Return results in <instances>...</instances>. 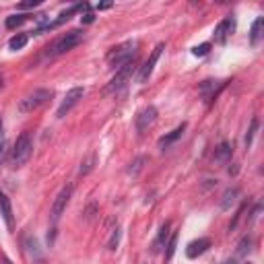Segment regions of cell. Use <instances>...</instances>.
Listing matches in <instances>:
<instances>
[{"label": "cell", "mask_w": 264, "mask_h": 264, "mask_svg": "<svg viewBox=\"0 0 264 264\" xmlns=\"http://www.w3.org/2000/svg\"><path fill=\"white\" fill-rule=\"evenodd\" d=\"M83 38H85V33H83L81 29H73V31H69V33H64L62 38H58V40L48 48V56H60V54H64V52L73 50L75 46H79V44L83 42Z\"/></svg>", "instance_id": "1"}, {"label": "cell", "mask_w": 264, "mask_h": 264, "mask_svg": "<svg viewBox=\"0 0 264 264\" xmlns=\"http://www.w3.org/2000/svg\"><path fill=\"white\" fill-rule=\"evenodd\" d=\"M135 54H137V42H124V44L116 46L108 54V64L112 66V69H116V66H124L126 62L135 60Z\"/></svg>", "instance_id": "2"}, {"label": "cell", "mask_w": 264, "mask_h": 264, "mask_svg": "<svg viewBox=\"0 0 264 264\" xmlns=\"http://www.w3.org/2000/svg\"><path fill=\"white\" fill-rule=\"evenodd\" d=\"M31 153H33V141H31V132H23V135L17 139V143H15V149H13V157H11L13 165H15V168H21V165H25V163L29 161Z\"/></svg>", "instance_id": "3"}, {"label": "cell", "mask_w": 264, "mask_h": 264, "mask_svg": "<svg viewBox=\"0 0 264 264\" xmlns=\"http://www.w3.org/2000/svg\"><path fill=\"white\" fill-rule=\"evenodd\" d=\"M52 97V91H48V89H36L33 93H29L27 97H23L21 102H19V110L21 112H36L38 108H42L48 99Z\"/></svg>", "instance_id": "4"}, {"label": "cell", "mask_w": 264, "mask_h": 264, "mask_svg": "<svg viewBox=\"0 0 264 264\" xmlns=\"http://www.w3.org/2000/svg\"><path fill=\"white\" fill-rule=\"evenodd\" d=\"M135 69H137V62H135V60H130V62H126L124 66H120L118 73L114 75V79H112L110 85H108V93H118V91H122V89L128 85V81L132 79V73H135Z\"/></svg>", "instance_id": "5"}, {"label": "cell", "mask_w": 264, "mask_h": 264, "mask_svg": "<svg viewBox=\"0 0 264 264\" xmlns=\"http://www.w3.org/2000/svg\"><path fill=\"white\" fill-rule=\"evenodd\" d=\"M83 95H85V89H83V87H73L69 93L64 95V99H62V104H60L56 116H58V118H64L66 114H69V112H71V110L81 102Z\"/></svg>", "instance_id": "6"}, {"label": "cell", "mask_w": 264, "mask_h": 264, "mask_svg": "<svg viewBox=\"0 0 264 264\" xmlns=\"http://www.w3.org/2000/svg\"><path fill=\"white\" fill-rule=\"evenodd\" d=\"M71 196H73V186H71V184H69V186H64V188L58 192L56 201H54V205H52V213H50L54 223L62 217V213L66 211V207H69V203H71Z\"/></svg>", "instance_id": "7"}, {"label": "cell", "mask_w": 264, "mask_h": 264, "mask_svg": "<svg viewBox=\"0 0 264 264\" xmlns=\"http://www.w3.org/2000/svg\"><path fill=\"white\" fill-rule=\"evenodd\" d=\"M165 50V44H157L155 46V50H153V54L149 56V60L141 66V73H139V83H147L149 81V77L153 75V71H155V64H157V60H159V56H161V52Z\"/></svg>", "instance_id": "8"}, {"label": "cell", "mask_w": 264, "mask_h": 264, "mask_svg": "<svg viewBox=\"0 0 264 264\" xmlns=\"http://www.w3.org/2000/svg\"><path fill=\"white\" fill-rule=\"evenodd\" d=\"M157 122V108L149 106L145 108L139 116H137V130H139V135H145V132Z\"/></svg>", "instance_id": "9"}, {"label": "cell", "mask_w": 264, "mask_h": 264, "mask_svg": "<svg viewBox=\"0 0 264 264\" xmlns=\"http://www.w3.org/2000/svg\"><path fill=\"white\" fill-rule=\"evenodd\" d=\"M234 27H236V19H234V15H227L217 27H215V33H213V38H215V42L217 44H225V40H227V36L231 31H234Z\"/></svg>", "instance_id": "10"}, {"label": "cell", "mask_w": 264, "mask_h": 264, "mask_svg": "<svg viewBox=\"0 0 264 264\" xmlns=\"http://www.w3.org/2000/svg\"><path fill=\"white\" fill-rule=\"evenodd\" d=\"M170 227H172L170 221H165V223L161 225L159 234H157V238H155V242H153V246H151V252H153V254H159V252L165 248V244H168V240H170V236H172Z\"/></svg>", "instance_id": "11"}, {"label": "cell", "mask_w": 264, "mask_h": 264, "mask_svg": "<svg viewBox=\"0 0 264 264\" xmlns=\"http://www.w3.org/2000/svg\"><path fill=\"white\" fill-rule=\"evenodd\" d=\"M209 248H211V240H209V238H198V240H194V242L188 244L186 256H188V258H198V256H203Z\"/></svg>", "instance_id": "12"}, {"label": "cell", "mask_w": 264, "mask_h": 264, "mask_svg": "<svg viewBox=\"0 0 264 264\" xmlns=\"http://www.w3.org/2000/svg\"><path fill=\"white\" fill-rule=\"evenodd\" d=\"M0 215H3L7 227L13 229V225H15V219H13V207H11V201H9V196H7L5 192H0Z\"/></svg>", "instance_id": "13"}, {"label": "cell", "mask_w": 264, "mask_h": 264, "mask_svg": "<svg viewBox=\"0 0 264 264\" xmlns=\"http://www.w3.org/2000/svg\"><path fill=\"white\" fill-rule=\"evenodd\" d=\"M184 130H186V124L182 122L178 128H174V130L170 132V135L161 137V139H159V143H157V145H159V149H168V147H172V145H174V143H176V141L184 135Z\"/></svg>", "instance_id": "14"}, {"label": "cell", "mask_w": 264, "mask_h": 264, "mask_svg": "<svg viewBox=\"0 0 264 264\" xmlns=\"http://www.w3.org/2000/svg\"><path fill=\"white\" fill-rule=\"evenodd\" d=\"M238 196H240V190L238 188H227L225 192H223V196H221V209H231L236 203H238Z\"/></svg>", "instance_id": "15"}, {"label": "cell", "mask_w": 264, "mask_h": 264, "mask_svg": "<svg viewBox=\"0 0 264 264\" xmlns=\"http://www.w3.org/2000/svg\"><path fill=\"white\" fill-rule=\"evenodd\" d=\"M25 248H27V254H29L31 260H36V262H42V260H44V256H42V252H40V244H38L36 238H27V240H25Z\"/></svg>", "instance_id": "16"}, {"label": "cell", "mask_w": 264, "mask_h": 264, "mask_svg": "<svg viewBox=\"0 0 264 264\" xmlns=\"http://www.w3.org/2000/svg\"><path fill=\"white\" fill-rule=\"evenodd\" d=\"M262 29H264V17H258L250 29V44L252 46H258L260 38H262Z\"/></svg>", "instance_id": "17"}, {"label": "cell", "mask_w": 264, "mask_h": 264, "mask_svg": "<svg viewBox=\"0 0 264 264\" xmlns=\"http://www.w3.org/2000/svg\"><path fill=\"white\" fill-rule=\"evenodd\" d=\"M149 159L145 157V155H141V157H137V159H132L130 161V165H128V176H139L141 172H143V168H145V163H147Z\"/></svg>", "instance_id": "18"}, {"label": "cell", "mask_w": 264, "mask_h": 264, "mask_svg": "<svg viewBox=\"0 0 264 264\" xmlns=\"http://www.w3.org/2000/svg\"><path fill=\"white\" fill-rule=\"evenodd\" d=\"M231 159V145L229 143H221L219 149L215 151V161L217 163H227Z\"/></svg>", "instance_id": "19"}, {"label": "cell", "mask_w": 264, "mask_h": 264, "mask_svg": "<svg viewBox=\"0 0 264 264\" xmlns=\"http://www.w3.org/2000/svg\"><path fill=\"white\" fill-rule=\"evenodd\" d=\"M176 248H178V231H172V236H170V240H168V244H165V260H172L174 258V254H176Z\"/></svg>", "instance_id": "20"}, {"label": "cell", "mask_w": 264, "mask_h": 264, "mask_svg": "<svg viewBox=\"0 0 264 264\" xmlns=\"http://www.w3.org/2000/svg\"><path fill=\"white\" fill-rule=\"evenodd\" d=\"M27 40H29L27 33H17V36H13V38H11L9 48H11V50H21V48H25V46H27Z\"/></svg>", "instance_id": "21"}, {"label": "cell", "mask_w": 264, "mask_h": 264, "mask_svg": "<svg viewBox=\"0 0 264 264\" xmlns=\"http://www.w3.org/2000/svg\"><path fill=\"white\" fill-rule=\"evenodd\" d=\"M95 161H97V157H95L93 153H91V155H87V157H85V159L81 161L79 174H81V176H87V174H89V172H91V170L95 168Z\"/></svg>", "instance_id": "22"}, {"label": "cell", "mask_w": 264, "mask_h": 264, "mask_svg": "<svg viewBox=\"0 0 264 264\" xmlns=\"http://www.w3.org/2000/svg\"><path fill=\"white\" fill-rule=\"evenodd\" d=\"M25 21H27V15H11V17L7 19V27H9V29H15V27L23 25Z\"/></svg>", "instance_id": "23"}, {"label": "cell", "mask_w": 264, "mask_h": 264, "mask_svg": "<svg viewBox=\"0 0 264 264\" xmlns=\"http://www.w3.org/2000/svg\"><path fill=\"white\" fill-rule=\"evenodd\" d=\"M256 130H258V118H252L250 130H248V135H246V147H250V145H252V141H254V135H256Z\"/></svg>", "instance_id": "24"}, {"label": "cell", "mask_w": 264, "mask_h": 264, "mask_svg": "<svg viewBox=\"0 0 264 264\" xmlns=\"http://www.w3.org/2000/svg\"><path fill=\"white\" fill-rule=\"evenodd\" d=\"M250 246H252V240L250 238H244L242 242H240V246H238V254H248L250 252Z\"/></svg>", "instance_id": "25"}, {"label": "cell", "mask_w": 264, "mask_h": 264, "mask_svg": "<svg viewBox=\"0 0 264 264\" xmlns=\"http://www.w3.org/2000/svg\"><path fill=\"white\" fill-rule=\"evenodd\" d=\"M118 244H120V229H114V234H112V238H110L108 248H110V250H116Z\"/></svg>", "instance_id": "26"}, {"label": "cell", "mask_w": 264, "mask_h": 264, "mask_svg": "<svg viewBox=\"0 0 264 264\" xmlns=\"http://www.w3.org/2000/svg\"><path fill=\"white\" fill-rule=\"evenodd\" d=\"M209 48H211V44H201L192 50V54L194 56H205V54H209Z\"/></svg>", "instance_id": "27"}, {"label": "cell", "mask_w": 264, "mask_h": 264, "mask_svg": "<svg viewBox=\"0 0 264 264\" xmlns=\"http://www.w3.org/2000/svg\"><path fill=\"white\" fill-rule=\"evenodd\" d=\"M40 5V0H27V3H21L19 9L21 11H27V9H33V7H38Z\"/></svg>", "instance_id": "28"}, {"label": "cell", "mask_w": 264, "mask_h": 264, "mask_svg": "<svg viewBox=\"0 0 264 264\" xmlns=\"http://www.w3.org/2000/svg\"><path fill=\"white\" fill-rule=\"evenodd\" d=\"M7 143H0V163H3L5 161V157H7Z\"/></svg>", "instance_id": "29"}, {"label": "cell", "mask_w": 264, "mask_h": 264, "mask_svg": "<svg viewBox=\"0 0 264 264\" xmlns=\"http://www.w3.org/2000/svg\"><path fill=\"white\" fill-rule=\"evenodd\" d=\"M81 21H83V23H93V21H95V15H93V13H87L85 17H81Z\"/></svg>", "instance_id": "30"}, {"label": "cell", "mask_w": 264, "mask_h": 264, "mask_svg": "<svg viewBox=\"0 0 264 264\" xmlns=\"http://www.w3.org/2000/svg\"><path fill=\"white\" fill-rule=\"evenodd\" d=\"M110 7H112V3H104V5H99L97 9H99V11H104V9H110Z\"/></svg>", "instance_id": "31"}, {"label": "cell", "mask_w": 264, "mask_h": 264, "mask_svg": "<svg viewBox=\"0 0 264 264\" xmlns=\"http://www.w3.org/2000/svg\"><path fill=\"white\" fill-rule=\"evenodd\" d=\"M0 264H13V262H11L7 256H3V260H0Z\"/></svg>", "instance_id": "32"}, {"label": "cell", "mask_w": 264, "mask_h": 264, "mask_svg": "<svg viewBox=\"0 0 264 264\" xmlns=\"http://www.w3.org/2000/svg\"><path fill=\"white\" fill-rule=\"evenodd\" d=\"M223 264H238V262H236V260H225Z\"/></svg>", "instance_id": "33"}, {"label": "cell", "mask_w": 264, "mask_h": 264, "mask_svg": "<svg viewBox=\"0 0 264 264\" xmlns=\"http://www.w3.org/2000/svg\"><path fill=\"white\" fill-rule=\"evenodd\" d=\"M0 85H3V77H0Z\"/></svg>", "instance_id": "34"}, {"label": "cell", "mask_w": 264, "mask_h": 264, "mask_svg": "<svg viewBox=\"0 0 264 264\" xmlns=\"http://www.w3.org/2000/svg\"><path fill=\"white\" fill-rule=\"evenodd\" d=\"M0 128H3V122H0Z\"/></svg>", "instance_id": "35"}, {"label": "cell", "mask_w": 264, "mask_h": 264, "mask_svg": "<svg viewBox=\"0 0 264 264\" xmlns=\"http://www.w3.org/2000/svg\"><path fill=\"white\" fill-rule=\"evenodd\" d=\"M143 264H147V262H143Z\"/></svg>", "instance_id": "36"}, {"label": "cell", "mask_w": 264, "mask_h": 264, "mask_svg": "<svg viewBox=\"0 0 264 264\" xmlns=\"http://www.w3.org/2000/svg\"><path fill=\"white\" fill-rule=\"evenodd\" d=\"M248 264H250V262H248Z\"/></svg>", "instance_id": "37"}]
</instances>
